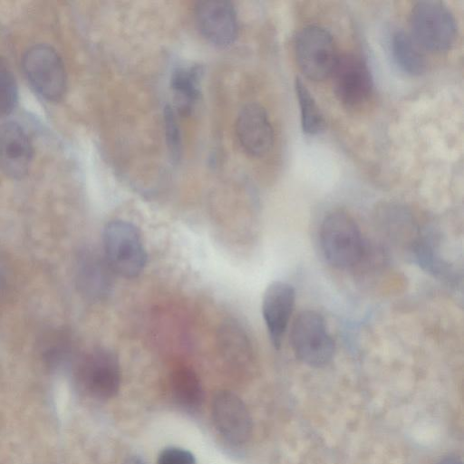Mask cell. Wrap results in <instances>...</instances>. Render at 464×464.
<instances>
[{"instance_id": "cell-15", "label": "cell", "mask_w": 464, "mask_h": 464, "mask_svg": "<svg viewBox=\"0 0 464 464\" xmlns=\"http://www.w3.org/2000/svg\"><path fill=\"white\" fill-rule=\"evenodd\" d=\"M203 67L190 64L177 67L170 77V87L174 94L175 112L179 116L192 113L199 101Z\"/></svg>"}, {"instance_id": "cell-20", "label": "cell", "mask_w": 464, "mask_h": 464, "mask_svg": "<svg viewBox=\"0 0 464 464\" xmlns=\"http://www.w3.org/2000/svg\"><path fill=\"white\" fill-rule=\"evenodd\" d=\"M44 346V357L51 366L69 363L73 357L74 344L66 333L50 336Z\"/></svg>"}, {"instance_id": "cell-25", "label": "cell", "mask_w": 464, "mask_h": 464, "mask_svg": "<svg viewBox=\"0 0 464 464\" xmlns=\"http://www.w3.org/2000/svg\"><path fill=\"white\" fill-rule=\"evenodd\" d=\"M123 464H146L143 459L139 457L133 456L128 458Z\"/></svg>"}, {"instance_id": "cell-2", "label": "cell", "mask_w": 464, "mask_h": 464, "mask_svg": "<svg viewBox=\"0 0 464 464\" xmlns=\"http://www.w3.org/2000/svg\"><path fill=\"white\" fill-rule=\"evenodd\" d=\"M411 36L423 49L446 52L457 37V23L450 9L440 1L417 2L411 12Z\"/></svg>"}, {"instance_id": "cell-6", "label": "cell", "mask_w": 464, "mask_h": 464, "mask_svg": "<svg viewBox=\"0 0 464 464\" xmlns=\"http://www.w3.org/2000/svg\"><path fill=\"white\" fill-rule=\"evenodd\" d=\"M295 51L299 68L313 81L331 75L339 59L332 34L319 25H307L297 34Z\"/></svg>"}, {"instance_id": "cell-3", "label": "cell", "mask_w": 464, "mask_h": 464, "mask_svg": "<svg viewBox=\"0 0 464 464\" xmlns=\"http://www.w3.org/2000/svg\"><path fill=\"white\" fill-rule=\"evenodd\" d=\"M320 241L325 258L336 268L353 267L362 257L361 231L354 219L344 212L334 211L324 218Z\"/></svg>"}, {"instance_id": "cell-12", "label": "cell", "mask_w": 464, "mask_h": 464, "mask_svg": "<svg viewBox=\"0 0 464 464\" xmlns=\"http://www.w3.org/2000/svg\"><path fill=\"white\" fill-rule=\"evenodd\" d=\"M295 298L294 287L285 282L276 281L266 289L262 301V314L270 341L280 348L284 334L293 312Z\"/></svg>"}, {"instance_id": "cell-19", "label": "cell", "mask_w": 464, "mask_h": 464, "mask_svg": "<svg viewBox=\"0 0 464 464\" xmlns=\"http://www.w3.org/2000/svg\"><path fill=\"white\" fill-rule=\"evenodd\" d=\"M295 90L301 113V126L306 134L315 135L324 130L325 121L313 95L298 77L295 81Z\"/></svg>"}, {"instance_id": "cell-23", "label": "cell", "mask_w": 464, "mask_h": 464, "mask_svg": "<svg viewBox=\"0 0 464 464\" xmlns=\"http://www.w3.org/2000/svg\"><path fill=\"white\" fill-rule=\"evenodd\" d=\"M158 464H196L194 455L187 450L169 447L161 450Z\"/></svg>"}, {"instance_id": "cell-13", "label": "cell", "mask_w": 464, "mask_h": 464, "mask_svg": "<svg viewBox=\"0 0 464 464\" xmlns=\"http://www.w3.org/2000/svg\"><path fill=\"white\" fill-rule=\"evenodd\" d=\"M33 159L31 142L24 130L14 122L0 126V169L8 177L22 179Z\"/></svg>"}, {"instance_id": "cell-8", "label": "cell", "mask_w": 464, "mask_h": 464, "mask_svg": "<svg viewBox=\"0 0 464 464\" xmlns=\"http://www.w3.org/2000/svg\"><path fill=\"white\" fill-rule=\"evenodd\" d=\"M194 17L201 35L211 44L226 48L236 41L238 20L233 4L227 0L198 1Z\"/></svg>"}, {"instance_id": "cell-10", "label": "cell", "mask_w": 464, "mask_h": 464, "mask_svg": "<svg viewBox=\"0 0 464 464\" xmlns=\"http://www.w3.org/2000/svg\"><path fill=\"white\" fill-rule=\"evenodd\" d=\"M236 134L243 150L252 157L266 155L274 144V130L268 114L256 102L247 103L240 110Z\"/></svg>"}, {"instance_id": "cell-18", "label": "cell", "mask_w": 464, "mask_h": 464, "mask_svg": "<svg viewBox=\"0 0 464 464\" xmlns=\"http://www.w3.org/2000/svg\"><path fill=\"white\" fill-rule=\"evenodd\" d=\"M218 345L227 360L244 362L250 355V343L244 328L237 321L227 320L218 331Z\"/></svg>"}, {"instance_id": "cell-16", "label": "cell", "mask_w": 464, "mask_h": 464, "mask_svg": "<svg viewBox=\"0 0 464 464\" xmlns=\"http://www.w3.org/2000/svg\"><path fill=\"white\" fill-rule=\"evenodd\" d=\"M392 56L399 67L411 75H420L426 70V59L420 46L412 36L397 31L392 38Z\"/></svg>"}, {"instance_id": "cell-21", "label": "cell", "mask_w": 464, "mask_h": 464, "mask_svg": "<svg viewBox=\"0 0 464 464\" xmlns=\"http://www.w3.org/2000/svg\"><path fill=\"white\" fill-rule=\"evenodd\" d=\"M14 76L6 62L0 57V117L9 114L17 102Z\"/></svg>"}, {"instance_id": "cell-11", "label": "cell", "mask_w": 464, "mask_h": 464, "mask_svg": "<svg viewBox=\"0 0 464 464\" xmlns=\"http://www.w3.org/2000/svg\"><path fill=\"white\" fill-rule=\"evenodd\" d=\"M216 429L228 442L242 444L252 432V420L243 401L229 391L218 392L212 403Z\"/></svg>"}, {"instance_id": "cell-4", "label": "cell", "mask_w": 464, "mask_h": 464, "mask_svg": "<svg viewBox=\"0 0 464 464\" xmlns=\"http://www.w3.org/2000/svg\"><path fill=\"white\" fill-rule=\"evenodd\" d=\"M290 340L296 358L311 367H323L334 356V343L324 318L314 311L305 310L295 317Z\"/></svg>"}, {"instance_id": "cell-24", "label": "cell", "mask_w": 464, "mask_h": 464, "mask_svg": "<svg viewBox=\"0 0 464 464\" xmlns=\"http://www.w3.org/2000/svg\"><path fill=\"white\" fill-rule=\"evenodd\" d=\"M437 464H463L459 457L456 455H448L442 458Z\"/></svg>"}, {"instance_id": "cell-22", "label": "cell", "mask_w": 464, "mask_h": 464, "mask_svg": "<svg viewBox=\"0 0 464 464\" xmlns=\"http://www.w3.org/2000/svg\"><path fill=\"white\" fill-rule=\"evenodd\" d=\"M176 116L177 113L171 105L164 108L166 142L170 159L174 162H178L182 155L181 134Z\"/></svg>"}, {"instance_id": "cell-7", "label": "cell", "mask_w": 464, "mask_h": 464, "mask_svg": "<svg viewBox=\"0 0 464 464\" xmlns=\"http://www.w3.org/2000/svg\"><path fill=\"white\" fill-rule=\"evenodd\" d=\"M24 74L34 91L50 102L62 99L66 90V72L56 51L47 44H35L23 56Z\"/></svg>"}, {"instance_id": "cell-9", "label": "cell", "mask_w": 464, "mask_h": 464, "mask_svg": "<svg viewBox=\"0 0 464 464\" xmlns=\"http://www.w3.org/2000/svg\"><path fill=\"white\" fill-rule=\"evenodd\" d=\"M332 75L334 94L346 106L360 105L372 93L371 72L365 61L358 55L339 56Z\"/></svg>"}, {"instance_id": "cell-14", "label": "cell", "mask_w": 464, "mask_h": 464, "mask_svg": "<svg viewBox=\"0 0 464 464\" xmlns=\"http://www.w3.org/2000/svg\"><path fill=\"white\" fill-rule=\"evenodd\" d=\"M113 275L103 255L87 249L78 256L76 282L86 298L92 301L105 299L111 292Z\"/></svg>"}, {"instance_id": "cell-5", "label": "cell", "mask_w": 464, "mask_h": 464, "mask_svg": "<svg viewBox=\"0 0 464 464\" xmlns=\"http://www.w3.org/2000/svg\"><path fill=\"white\" fill-rule=\"evenodd\" d=\"M75 377L80 387L95 399L114 397L121 385V366L117 354L108 348H96L75 364Z\"/></svg>"}, {"instance_id": "cell-1", "label": "cell", "mask_w": 464, "mask_h": 464, "mask_svg": "<svg viewBox=\"0 0 464 464\" xmlns=\"http://www.w3.org/2000/svg\"><path fill=\"white\" fill-rule=\"evenodd\" d=\"M103 256L114 273L134 278L147 264V252L140 230L125 220L109 222L102 234Z\"/></svg>"}, {"instance_id": "cell-17", "label": "cell", "mask_w": 464, "mask_h": 464, "mask_svg": "<svg viewBox=\"0 0 464 464\" xmlns=\"http://www.w3.org/2000/svg\"><path fill=\"white\" fill-rule=\"evenodd\" d=\"M170 392L177 403L187 409H197L203 401V388L197 373L188 367L172 372Z\"/></svg>"}]
</instances>
